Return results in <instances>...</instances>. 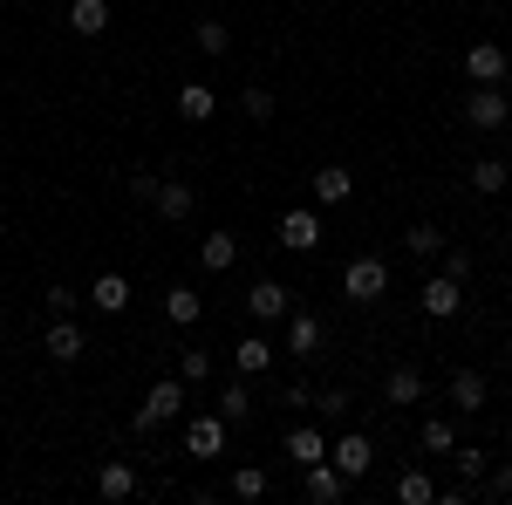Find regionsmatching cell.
<instances>
[{"mask_svg":"<svg viewBox=\"0 0 512 505\" xmlns=\"http://www.w3.org/2000/svg\"><path fill=\"white\" fill-rule=\"evenodd\" d=\"M178 417H185V376H158V383L144 389V403H137V417H130V424L151 437V430L178 424Z\"/></svg>","mask_w":512,"mask_h":505,"instance_id":"6da1fadb","label":"cell"},{"mask_svg":"<svg viewBox=\"0 0 512 505\" xmlns=\"http://www.w3.org/2000/svg\"><path fill=\"white\" fill-rule=\"evenodd\" d=\"M342 294H349V301H362V308H369V301H383V294H390V260L355 253L349 267H342Z\"/></svg>","mask_w":512,"mask_h":505,"instance_id":"7a4b0ae2","label":"cell"},{"mask_svg":"<svg viewBox=\"0 0 512 505\" xmlns=\"http://www.w3.org/2000/svg\"><path fill=\"white\" fill-rule=\"evenodd\" d=\"M465 123H472V130H506L512 123L506 89H499V82H478L472 96H465Z\"/></svg>","mask_w":512,"mask_h":505,"instance_id":"3957f363","label":"cell"},{"mask_svg":"<svg viewBox=\"0 0 512 505\" xmlns=\"http://www.w3.org/2000/svg\"><path fill=\"white\" fill-rule=\"evenodd\" d=\"M328 465H335V471L355 485V478H369V465H376V444H369L362 430H342V437L328 444Z\"/></svg>","mask_w":512,"mask_h":505,"instance_id":"277c9868","label":"cell"},{"mask_svg":"<svg viewBox=\"0 0 512 505\" xmlns=\"http://www.w3.org/2000/svg\"><path fill=\"white\" fill-rule=\"evenodd\" d=\"M246 314H253V321H287V314H294V287H287V280H253V287H246Z\"/></svg>","mask_w":512,"mask_h":505,"instance_id":"5b68a950","label":"cell"},{"mask_svg":"<svg viewBox=\"0 0 512 505\" xmlns=\"http://www.w3.org/2000/svg\"><path fill=\"white\" fill-rule=\"evenodd\" d=\"M226 437H233V424H226L219 410H205V417L185 424V451H192V458H226Z\"/></svg>","mask_w":512,"mask_h":505,"instance_id":"8992f818","label":"cell"},{"mask_svg":"<svg viewBox=\"0 0 512 505\" xmlns=\"http://www.w3.org/2000/svg\"><path fill=\"white\" fill-rule=\"evenodd\" d=\"M417 308L431 314V321H451V314L465 308V287H458V280H451V273H431V280H424V287H417Z\"/></svg>","mask_w":512,"mask_h":505,"instance_id":"52a82bcc","label":"cell"},{"mask_svg":"<svg viewBox=\"0 0 512 505\" xmlns=\"http://www.w3.org/2000/svg\"><path fill=\"white\" fill-rule=\"evenodd\" d=\"M301 492H308L315 505H342L349 499V478L328 465V458H315V465H301Z\"/></svg>","mask_w":512,"mask_h":505,"instance_id":"ba28073f","label":"cell"},{"mask_svg":"<svg viewBox=\"0 0 512 505\" xmlns=\"http://www.w3.org/2000/svg\"><path fill=\"white\" fill-rule=\"evenodd\" d=\"M41 349L55 355L62 369H69V362H82V349H89V335L76 328V314H48V342H41Z\"/></svg>","mask_w":512,"mask_h":505,"instance_id":"9c48e42d","label":"cell"},{"mask_svg":"<svg viewBox=\"0 0 512 505\" xmlns=\"http://www.w3.org/2000/svg\"><path fill=\"white\" fill-rule=\"evenodd\" d=\"M280 246H287V253H315L321 246V219L315 212H308V205H294V212H280Z\"/></svg>","mask_w":512,"mask_h":505,"instance_id":"30bf717a","label":"cell"},{"mask_svg":"<svg viewBox=\"0 0 512 505\" xmlns=\"http://www.w3.org/2000/svg\"><path fill=\"white\" fill-rule=\"evenodd\" d=\"M280 451H287V465H315V458H328V430L321 424H294L287 437H280Z\"/></svg>","mask_w":512,"mask_h":505,"instance_id":"8fae6325","label":"cell"},{"mask_svg":"<svg viewBox=\"0 0 512 505\" xmlns=\"http://www.w3.org/2000/svg\"><path fill=\"white\" fill-rule=\"evenodd\" d=\"M192 205H198V192H192V185H178V178H158V198H151V212H158L164 226L192 219Z\"/></svg>","mask_w":512,"mask_h":505,"instance_id":"7c38bea8","label":"cell"},{"mask_svg":"<svg viewBox=\"0 0 512 505\" xmlns=\"http://www.w3.org/2000/svg\"><path fill=\"white\" fill-rule=\"evenodd\" d=\"M465 76L472 82H506V48H499V41H472V48H465Z\"/></svg>","mask_w":512,"mask_h":505,"instance_id":"4fadbf2b","label":"cell"},{"mask_svg":"<svg viewBox=\"0 0 512 505\" xmlns=\"http://www.w3.org/2000/svg\"><path fill=\"white\" fill-rule=\"evenodd\" d=\"M424 369H417V362H396L390 376H383V403H424Z\"/></svg>","mask_w":512,"mask_h":505,"instance_id":"5bb4252c","label":"cell"},{"mask_svg":"<svg viewBox=\"0 0 512 505\" xmlns=\"http://www.w3.org/2000/svg\"><path fill=\"white\" fill-rule=\"evenodd\" d=\"M444 396H451V410H458V417H478V410H485V396H492V389H485V376H478V369H458V376H451V389H444Z\"/></svg>","mask_w":512,"mask_h":505,"instance_id":"9a60e30c","label":"cell"},{"mask_svg":"<svg viewBox=\"0 0 512 505\" xmlns=\"http://www.w3.org/2000/svg\"><path fill=\"white\" fill-rule=\"evenodd\" d=\"M89 308L96 314H123L130 308V280H123V273H96V280H89Z\"/></svg>","mask_w":512,"mask_h":505,"instance_id":"2e32d148","label":"cell"},{"mask_svg":"<svg viewBox=\"0 0 512 505\" xmlns=\"http://www.w3.org/2000/svg\"><path fill=\"white\" fill-rule=\"evenodd\" d=\"M274 342H267V335H246V342H233V369L239 376H267V369H274Z\"/></svg>","mask_w":512,"mask_h":505,"instance_id":"e0dca14e","label":"cell"},{"mask_svg":"<svg viewBox=\"0 0 512 505\" xmlns=\"http://www.w3.org/2000/svg\"><path fill=\"white\" fill-rule=\"evenodd\" d=\"M103 28H110V0H69V35L96 41Z\"/></svg>","mask_w":512,"mask_h":505,"instance_id":"ac0fdd59","label":"cell"},{"mask_svg":"<svg viewBox=\"0 0 512 505\" xmlns=\"http://www.w3.org/2000/svg\"><path fill=\"white\" fill-rule=\"evenodd\" d=\"M96 492L103 499H137V465L130 458H110V465L96 471Z\"/></svg>","mask_w":512,"mask_h":505,"instance_id":"d6986e66","label":"cell"},{"mask_svg":"<svg viewBox=\"0 0 512 505\" xmlns=\"http://www.w3.org/2000/svg\"><path fill=\"white\" fill-rule=\"evenodd\" d=\"M178 117L185 123H212L219 117V96H212L205 82H185V89H178Z\"/></svg>","mask_w":512,"mask_h":505,"instance_id":"ffe728a7","label":"cell"},{"mask_svg":"<svg viewBox=\"0 0 512 505\" xmlns=\"http://www.w3.org/2000/svg\"><path fill=\"white\" fill-rule=\"evenodd\" d=\"M315 198H321V205H349V198H355V178L342 171V164H321V171H315Z\"/></svg>","mask_w":512,"mask_h":505,"instance_id":"44dd1931","label":"cell"},{"mask_svg":"<svg viewBox=\"0 0 512 505\" xmlns=\"http://www.w3.org/2000/svg\"><path fill=\"white\" fill-rule=\"evenodd\" d=\"M287 355H315L321 349V321L315 314H287V342H280Z\"/></svg>","mask_w":512,"mask_h":505,"instance_id":"7402d4cb","label":"cell"},{"mask_svg":"<svg viewBox=\"0 0 512 505\" xmlns=\"http://www.w3.org/2000/svg\"><path fill=\"white\" fill-rule=\"evenodd\" d=\"M444 246H451V239L437 233L431 219H417V226H410V233H403V253H410V260H437V253H444Z\"/></svg>","mask_w":512,"mask_h":505,"instance_id":"603a6c76","label":"cell"},{"mask_svg":"<svg viewBox=\"0 0 512 505\" xmlns=\"http://www.w3.org/2000/svg\"><path fill=\"white\" fill-rule=\"evenodd\" d=\"M233 260H239V239L233 233H212L205 246H198V267H205V273H226Z\"/></svg>","mask_w":512,"mask_h":505,"instance_id":"cb8c5ba5","label":"cell"},{"mask_svg":"<svg viewBox=\"0 0 512 505\" xmlns=\"http://www.w3.org/2000/svg\"><path fill=\"white\" fill-rule=\"evenodd\" d=\"M417 444H424L431 458H451V451H458V424H451V417H431V424L417 430Z\"/></svg>","mask_w":512,"mask_h":505,"instance_id":"d4e9b609","label":"cell"},{"mask_svg":"<svg viewBox=\"0 0 512 505\" xmlns=\"http://www.w3.org/2000/svg\"><path fill=\"white\" fill-rule=\"evenodd\" d=\"M164 314H171L178 328H198V314H205V301H198V287H171V294H164Z\"/></svg>","mask_w":512,"mask_h":505,"instance_id":"484cf974","label":"cell"},{"mask_svg":"<svg viewBox=\"0 0 512 505\" xmlns=\"http://www.w3.org/2000/svg\"><path fill=\"white\" fill-rule=\"evenodd\" d=\"M396 499L403 505H437V478L431 471H403V478H396Z\"/></svg>","mask_w":512,"mask_h":505,"instance_id":"4316f807","label":"cell"},{"mask_svg":"<svg viewBox=\"0 0 512 505\" xmlns=\"http://www.w3.org/2000/svg\"><path fill=\"white\" fill-rule=\"evenodd\" d=\"M451 465H458V478H465V485H478V478L492 471V451H478V444H465V437H458V451H451Z\"/></svg>","mask_w":512,"mask_h":505,"instance_id":"83f0119b","label":"cell"},{"mask_svg":"<svg viewBox=\"0 0 512 505\" xmlns=\"http://www.w3.org/2000/svg\"><path fill=\"white\" fill-rule=\"evenodd\" d=\"M219 417H226V424H246V417H253V389L226 383V389H219Z\"/></svg>","mask_w":512,"mask_h":505,"instance_id":"f1b7e54d","label":"cell"},{"mask_svg":"<svg viewBox=\"0 0 512 505\" xmlns=\"http://www.w3.org/2000/svg\"><path fill=\"white\" fill-rule=\"evenodd\" d=\"M315 410H321V424H349L355 396H349V389H315Z\"/></svg>","mask_w":512,"mask_h":505,"instance_id":"f546056e","label":"cell"},{"mask_svg":"<svg viewBox=\"0 0 512 505\" xmlns=\"http://www.w3.org/2000/svg\"><path fill=\"white\" fill-rule=\"evenodd\" d=\"M192 41L205 48V55H226V48H233V28H226V21H198Z\"/></svg>","mask_w":512,"mask_h":505,"instance_id":"4dcf8cb0","label":"cell"},{"mask_svg":"<svg viewBox=\"0 0 512 505\" xmlns=\"http://www.w3.org/2000/svg\"><path fill=\"white\" fill-rule=\"evenodd\" d=\"M178 376H185V389L205 383L212 376V349H178Z\"/></svg>","mask_w":512,"mask_h":505,"instance_id":"1f68e13d","label":"cell"},{"mask_svg":"<svg viewBox=\"0 0 512 505\" xmlns=\"http://www.w3.org/2000/svg\"><path fill=\"white\" fill-rule=\"evenodd\" d=\"M472 185H478L485 198L506 192V164H499V157H478V164H472Z\"/></svg>","mask_w":512,"mask_h":505,"instance_id":"d6a6232c","label":"cell"},{"mask_svg":"<svg viewBox=\"0 0 512 505\" xmlns=\"http://www.w3.org/2000/svg\"><path fill=\"white\" fill-rule=\"evenodd\" d=\"M233 499H267V471H260V465H239L233 471Z\"/></svg>","mask_w":512,"mask_h":505,"instance_id":"836d02e7","label":"cell"},{"mask_svg":"<svg viewBox=\"0 0 512 505\" xmlns=\"http://www.w3.org/2000/svg\"><path fill=\"white\" fill-rule=\"evenodd\" d=\"M239 110H246L253 123H267V117H274V89H267V82H253V89L239 96Z\"/></svg>","mask_w":512,"mask_h":505,"instance_id":"e575fe53","label":"cell"},{"mask_svg":"<svg viewBox=\"0 0 512 505\" xmlns=\"http://www.w3.org/2000/svg\"><path fill=\"white\" fill-rule=\"evenodd\" d=\"M478 492H485V499H512V465L485 471V478H478Z\"/></svg>","mask_w":512,"mask_h":505,"instance_id":"d590c367","label":"cell"},{"mask_svg":"<svg viewBox=\"0 0 512 505\" xmlns=\"http://www.w3.org/2000/svg\"><path fill=\"white\" fill-rule=\"evenodd\" d=\"M444 273L465 287V280H472V253H465V246H444Z\"/></svg>","mask_w":512,"mask_h":505,"instance_id":"8d00e7d4","label":"cell"},{"mask_svg":"<svg viewBox=\"0 0 512 505\" xmlns=\"http://www.w3.org/2000/svg\"><path fill=\"white\" fill-rule=\"evenodd\" d=\"M280 403H287V410H315V389L308 383H280Z\"/></svg>","mask_w":512,"mask_h":505,"instance_id":"74e56055","label":"cell"},{"mask_svg":"<svg viewBox=\"0 0 512 505\" xmlns=\"http://www.w3.org/2000/svg\"><path fill=\"white\" fill-rule=\"evenodd\" d=\"M76 287H62V280H55V287H48V314H76Z\"/></svg>","mask_w":512,"mask_h":505,"instance_id":"f35d334b","label":"cell"},{"mask_svg":"<svg viewBox=\"0 0 512 505\" xmlns=\"http://www.w3.org/2000/svg\"><path fill=\"white\" fill-rule=\"evenodd\" d=\"M130 198H137V205H151V198H158V178H151V171H137V178H130Z\"/></svg>","mask_w":512,"mask_h":505,"instance_id":"ab89813d","label":"cell"},{"mask_svg":"<svg viewBox=\"0 0 512 505\" xmlns=\"http://www.w3.org/2000/svg\"><path fill=\"white\" fill-rule=\"evenodd\" d=\"M506 192H512V164H506Z\"/></svg>","mask_w":512,"mask_h":505,"instance_id":"60d3db41","label":"cell"},{"mask_svg":"<svg viewBox=\"0 0 512 505\" xmlns=\"http://www.w3.org/2000/svg\"><path fill=\"white\" fill-rule=\"evenodd\" d=\"M506 437H512V417H506Z\"/></svg>","mask_w":512,"mask_h":505,"instance_id":"b9f144b4","label":"cell"},{"mask_svg":"<svg viewBox=\"0 0 512 505\" xmlns=\"http://www.w3.org/2000/svg\"><path fill=\"white\" fill-rule=\"evenodd\" d=\"M21 7H35V0H21Z\"/></svg>","mask_w":512,"mask_h":505,"instance_id":"7bdbcfd3","label":"cell"}]
</instances>
